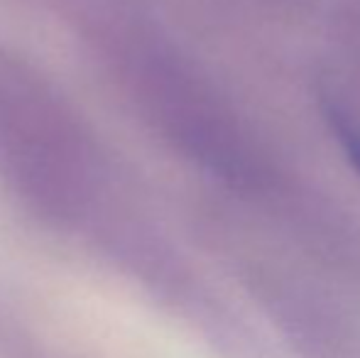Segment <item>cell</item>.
I'll use <instances>...</instances> for the list:
<instances>
[{"mask_svg":"<svg viewBox=\"0 0 360 358\" xmlns=\"http://www.w3.org/2000/svg\"><path fill=\"white\" fill-rule=\"evenodd\" d=\"M0 170L49 211L76 201L86 150L59 103L20 67L0 62Z\"/></svg>","mask_w":360,"mask_h":358,"instance_id":"obj_1","label":"cell"},{"mask_svg":"<svg viewBox=\"0 0 360 358\" xmlns=\"http://www.w3.org/2000/svg\"><path fill=\"white\" fill-rule=\"evenodd\" d=\"M331 125H333V133L336 138L341 140V148L346 153L348 162L353 165V170L360 174V130L353 128L351 123H346V118H341L338 113H331Z\"/></svg>","mask_w":360,"mask_h":358,"instance_id":"obj_2","label":"cell"}]
</instances>
